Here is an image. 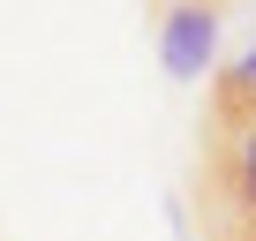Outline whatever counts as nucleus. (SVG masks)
Returning <instances> with one entry per match:
<instances>
[{
  "label": "nucleus",
  "instance_id": "nucleus-1",
  "mask_svg": "<svg viewBox=\"0 0 256 241\" xmlns=\"http://www.w3.org/2000/svg\"><path fill=\"white\" fill-rule=\"evenodd\" d=\"M204 241H256V83L211 68V120L196 136Z\"/></svg>",
  "mask_w": 256,
  "mask_h": 241
},
{
  "label": "nucleus",
  "instance_id": "nucleus-2",
  "mask_svg": "<svg viewBox=\"0 0 256 241\" xmlns=\"http://www.w3.org/2000/svg\"><path fill=\"white\" fill-rule=\"evenodd\" d=\"M158 60L174 83H204L218 68V8L211 0H174L158 8Z\"/></svg>",
  "mask_w": 256,
  "mask_h": 241
},
{
  "label": "nucleus",
  "instance_id": "nucleus-3",
  "mask_svg": "<svg viewBox=\"0 0 256 241\" xmlns=\"http://www.w3.org/2000/svg\"><path fill=\"white\" fill-rule=\"evenodd\" d=\"M234 76H241V83H256V46H248V53L234 60Z\"/></svg>",
  "mask_w": 256,
  "mask_h": 241
},
{
  "label": "nucleus",
  "instance_id": "nucleus-4",
  "mask_svg": "<svg viewBox=\"0 0 256 241\" xmlns=\"http://www.w3.org/2000/svg\"><path fill=\"white\" fill-rule=\"evenodd\" d=\"M158 8H174V0H158ZM211 8H218V0H211Z\"/></svg>",
  "mask_w": 256,
  "mask_h": 241
}]
</instances>
